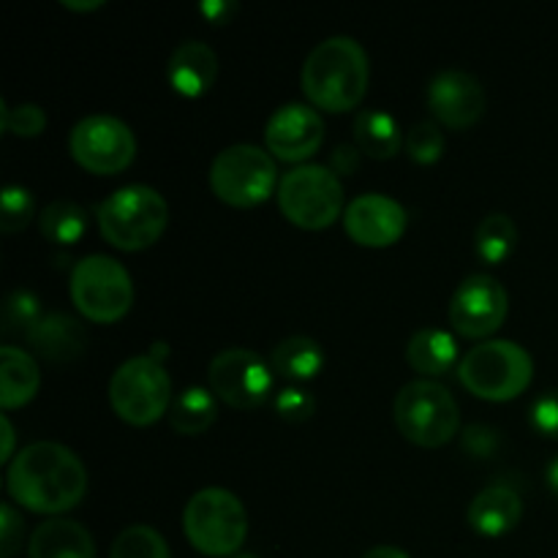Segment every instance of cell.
<instances>
[{
	"label": "cell",
	"mask_w": 558,
	"mask_h": 558,
	"mask_svg": "<svg viewBox=\"0 0 558 558\" xmlns=\"http://www.w3.org/2000/svg\"><path fill=\"white\" fill-rule=\"evenodd\" d=\"M545 480H548V488L554 490V496H558V456L545 469Z\"/></svg>",
	"instance_id": "b9f144b4"
},
{
	"label": "cell",
	"mask_w": 558,
	"mask_h": 558,
	"mask_svg": "<svg viewBox=\"0 0 558 558\" xmlns=\"http://www.w3.org/2000/svg\"><path fill=\"white\" fill-rule=\"evenodd\" d=\"M232 558H259V556H251V554H238V556H232Z\"/></svg>",
	"instance_id": "7bdbcfd3"
},
{
	"label": "cell",
	"mask_w": 558,
	"mask_h": 558,
	"mask_svg": "<svg viewBox=\"0 0 558 558\" xmlns=\"http://www.w3.org/2000/svg\"><path fill=\"white\" fill-rule=\"evenodd\" d=\"M510 298L501 281L488 272H474L450 300V325L461 338H488L505 325Z\"/></svg>",
	"instance_id": "4fadbf2b"
},
{
	"label": "cell",
	"mask_w": 558,
	"mask_h": 558,
	"mask_svg": "<svg viewBox=\"0 0 558 558\" xmlns=\"http://www.w3.org/2000/svg\"><path fill=\"white\" fill-rule=\"evenodd\" d=\"M529 420L539 436L558 439V390L543 392L529 409Z\"/></svg>",
	"instance_id": "e575fe53"
},
{
	"label": "cell",
	"mask_w": 558,
	"mask_h": 558,
	"mask_svg": "<svg viewBox=\"0 0 558 558\" xmlns=\"http://www.w3.org/2000/svg\"><path fill=\"white\" fill-rule=\"evenodd\" d=\"M518 245V227L505 213H494L477 227L474 251L485 265H505Z\"/></svg>",
	"instance_id": "4316f807"
},
{
	"label": "cell",
	"mask_w": 558,
	"mask_h": 558,
	"mask_svg": "<svg viewBox=\"0 0 558 558\" xmlns=\"http://www.w3.org/2000/svg\"><path fill=\"white\" fill-rule=\"evenodd\" d=\"M69 150L93 174H118L136 158V136L112 114H87L71 129Z\"/></svg>",
	"instance_id": "8fae6325"
},
{
	"label": "cell",
	"mask_w": 558,
	"mask_h": 558,
	"mask_svg": "<svg viewBox=\"0 0 558 558\" xmlns=\"http://www.w3.org/2000/svg\"><path fill=\"white\" fill-rule=\"evenodd\" d=\"M109 403L134 428L158 423L172 409V379L163 363L150 354L125 360L109 379Z\"/></svg>",
	"instance_id": "ba28073f"
},
{
	"label": "cell",
	"mask_w": 558,
	"mask_h": 558,
	"mask_svg": "<svg viewBox=\"0 0 558 558\" xmlns=\"http://www.w3.org/2000/svg\"><path fill=\"white\" fill-rule=\"evenodd\" d=\"M167 76L180 96H205L218 80V54L205 41H183L169 58Z\"/></svg>",
	"instance_id": "d6986e66"
},
{
	"label": "cell",
	"mask_w": 558,
	"mask_h": 558,
	"mask_svg": "<svg viewBox=\"0 0 558 558\" xmlns=\"http://www.w3.org/2000/svg\"><path fill=\"white\" fill-rule=\"evenodd\" d=\"M22 539H25V521L5 501L0 507V558H14L16 550L22 548Z\"/></svg>",
	"instance_id": "d590c367"
},
{
	"label": "cell",
	"mask_w": 558,
	"mask_h": 558,
	"mask_svg": "<svg viewBox=\"0 0 558 558\" xmlns=\"http://www.w3.org/2000/svg\"><path fill=\"white\" fill-rule=\"evenodd\" d=\"M36 218V199L25 185H5L0 196V232L16 234Z\"/></svg>",
	"instance_id": "f1b7e54d"
},
{
	"label": "cell",
	"mask_w": 558,
	"mask_h": 558,
	"mask_svg": "<svg viewBox=\"0 0 558 558\" xmlns=\"http://www.w3.org/2000/svg\"><path fill=\"white\" fill-rule=\"evenodd\" d=\"M407 153L414 163H436L441 156H445V134L439 131V125L430 123V120H423V123L414 125L407 134Z\"/></svg>",
	"instance_id": "4dcf8cb0"
},
{
	"label": "cell",
	"mask_w": 558,
	"mask_h": 558,
	"mask_svg": "<svg viewBox=\"0 0 558 558\" xmlns=\"http://www.w3.org/2000/svg\"><path fill=\"white\" fill-rule=\"evenodd\" d=\"M60 3H63L65 9H71V11H96V9H101L104 0H87V3H85V0H82V3H80V0H60Z\"/></svg>",
	"instance_id": "60d3db41"
},
{
	"label": "cell",
	"mask_w": 558,
	"mask_h": 558,
	"mask_svg": "<svg viewBox=\"0 0 558 558\" xmlns=\"http://www.w3.org/2000/svg\"><path fill=\"white\" fill-rule=\"evenodd\" d=\"M354 142H357L360 153L371 156L374 161H390L407 140L401 136L398 120L392 114L381 112V109H363L354 118Z\"/></svg>",
	"instance_id": "603a6c76"
},
{
	"label": "cell",
	"mask_w": 558,
	"mask_h": 558,
	"mask_svg": "<svg viewBox=\"0 0 558 558\" xmlns=\"http://www.w3.org/2000/svg\"><path fill=\"white\" fill-rule=\"evenodd\" d=\"M276 412L287 423H305V420L314 417L316 401L311 392L298 390V387H283L276 396Z\"/></svg>",
	"instance_id": "836d02e7"
},
{
	"label": "cell",
	"mask_w": 558,
	"mask_h": 558,
	"mask_svg": "<svg viewBox=\"0 0 558 558\" xmlns=\"http://www.w3.org/2000/svg\"><path fill=\"white\" fill-rule=\"evenodd\" d=\"M523 518V499L512 485L494 483L474 496L469 507V526L483 537H505Z\"/></svg>",
	"instance_id": "e0dca14e"
},
{
	"label": "cell",
	"mask_w": 558,
	"mask_h": 558,
	"mask_svg": "<svg viewBox=\"0 0 558 558\" xmlns=\"http://www.w3.org/2000/svg\"><path fill=\"white\" fill-rule=\"evenodd\" d=\"M428 109L447 129H472L485 114V90L469 71L445 69L430 80Z\"/></svg>",
	"instance_id": "2e32d148"
},
{
	"label": "cell",
	"mask_w": 558,
	"mask_h": 558,
	"mask_svg": "<svg viewBox=\"0 0 558 558\" xmlns=\"http://www.w3.org/2000/svg\"><path fill=\"white\" fill-rule=\"evenodd\" d=\"M363 558H409V554L407 550L396 548V545H376L368 554H363Z\"/></svg>",
	"instance_id": "ab89813d"
},
{
	"label": "cell",
	"mask_w": 558,
	"mask_h": 558,
	"mask_svg": "<svg viewBox=\"0 0 558 558\" xmlns=\"http://www.w3.org/2000/svg\"><path fill=\"white\" fill-rule=\"evenodd\" d=\"M392 420L403 439L434 450L450 445L461 428V409L445 385L430 379L409 381L392 403Z\"/></svg>",
	"instance_id": "5b68a950"
},
{
	"label": "cell",
	"mask_w": 558,
	"mask_h": 558,
	"mask_svg": "<svg viewBox=\"0 0 558 558\" xmlns=\"http://www.w3.org/2000/svg\"><path fill=\"white\" fill-rule=\"evenodd\" d=\"M360 167V147L357 145H338L330 158V169L343 178V174H354Z\"/></svg>",
	"instance_id": "8d00e7d4"
},
{
	"label": "cell",
	"mask_w": 558,
	"mask_h": 558,
	"mask_svg": "<svg viewBox=\"0 0 558 558\" xmlns=\"http://www.w3.org/2000/svg\"><path fill=\"white\" fill-rule=\"evenodd\" d=\"M409 227L407 207L385 194H363L349 202L343 213V229L365 248H387L403 238Z\"/></svg>",
	"instance_id": "9a60e30c"
},
{
	"label": "cell",
	"mask_w": 558,
	"mask_h": 558,
	"mask_svg": "<svg viewBox=\"0 0 558 558\" xmlns=\"http://www.w3.org/2000/svg\"><path fill=\"white\" fill-rule=\"evenodd\" d=\"M371 60L363 44L349 36H332L316 44L300 71L305 98L316 109L341 114L357 107L368 93Z\"/></svg>",
	"instance_id": "7a4b0ae2"
},
{
	"label": "cell",
	"mask_w": 558,
	"mask_h": 558,
	"mask_svg": "<svg viewBox=\"0 0 558 558\" xmlns=\"http://www.w3.org/2000/svg\"><path fill=\"white\" fill-rule=\"evenodd\" d=\"M11 499L38 515H60L85 499L87 469L58 441H33L16 452L5 472Z\"/></svg>",
	"instance_id": "6da1fadb"
},
{
	"label": "cell",
	"mask_w": 558,
	"mask_h": 558,
	"mask_svg": "<svg viewBox=\"0 0 558 558\" xmlns=\"http://www.w3.org/2000/svg\"><path fill=\"white\" fill-rule=\"evenodd\" d=\"M169 223V205L150 185H125L98 205L104 240L120 251H145L161 240Z\"/></svg>",
	"instance_id": "3957f363"
},
{
	"label": "cell",
	"mask_w": 558,
	"mask_h": 558,
	"mask_svg": "<svg viewBox=\"0 0 558 558\" xmlns=\"http://www.w3.org/2000/svg\"><path fill=\"white\" fill-rule=\"evenodd\" d=\"M202 14L210 25H227L234 14H238V5L229 3V0H205L202 3Z\"/></svg>",
	"instance_id": "74e56055"
},
{
	"label": "cell",
	"mask_w": 558,
	"mask_h": 558,
	"mask_svg": "<svg viewBox=\"0 0 558 558\" xmlns=\"http://www.w3.org/2000/svg\"><path fill=\"white\" fill-rule=\"evenodd\" d=\"M71 300L85 319L96 325L120 322L134 305V281L118 259L85 256L71 270Z\"/></svg>",
	"instance_id": "9c48e42d"
},
{
	"label": "cell",
	"mask_w": 558,
	"mask_h": 558,
	"mask_svg": "<svg viewBox=\"0 0 558 558\" xmlns=\"http://www.w3.org/2000/svg\"><path fill=\"white\" fill-rule=\"evenodd\" d=\"M41 316L44 311L36 294L27 292V289H14L3 303V332L5 336H14V332L27 336Z\"/></svg>",
	"instance_id": "f546056e"
},
{
	"label": "cell",
	"mask_w": 558,
	"mask_h": 558,
	"mask_svg": "<svg viewBox=\"0 0 558 558\" xmlns=\"http://www.w3.org/2000/svg\"><path fill=\"white\" fill-rule=\"evenodd\" d=\"M0 125L14 136L33 140V136L44 134V129H47V112L36 104H16L14 109H9L5 101H0Z\"/></svg>",
	"instance_id": "1f68e13d"
},
{
	"label": "cell",
	"mask_w": 558,
	"mask_h": 558,
	"mask_svg": "<svg viewBox=\"0 0 558 558\" xmlns=\"http://www.w3.org/2000/svg\"><path fill=\"white\" fill-rule=\"evenodd\" d=\"M27 558H96V543L82 523L49 518L33 532Z\"/></svg>",
	"instance_id": "ffe728a7"
},
{
	"label": "cell",
	"mask_w": 558,
	"mask_h": 558,
	"mask_svg": "<svg viewBox=\"0 0 558 558\" xmlns=\"http://www.w3.org/2000/svg\"><path fill=\"white\" fill-rule=\"evenodd\" d=\"M210 390L232 409H256L272 392V371L256 352L243 347L223 349L210 363Z\"/></svg>",
	"instance_id": "7c38bea8"
},
{
	"label": "cell",
	"mask_w": 558,
	"mask_h": 558,
	"mask_svg": "<svg viewBox=\"0 0 558 558\" xmlns=\"http://www.w3.org/2000/svg\"><path fill=\"white\" fill-rule=\"evenodd\" d=\"M265 145L278 161L303 167L325 145V120L305 104H287L267 120Z\"/></svg>",
	"instance_id": "5bb4252c"
},
{
	"label": "cell",
	"mask_w": 558,
	"mask_h": 558,
	"mask_svg": "<svg viewBox=\"0 0 558 558\" xmlns=\"http://www.w3.org/2000/svg\"><path fill=\"white\" fill-rule=\"evenodd\" d=\"M25 338L38 357L58 365L76 360L87 347L85 327H82L74 316L60 314V311L44 314L41 319L31 327V332H27Z\"/></svg>",
	"instance_id": "ac0fdd59"
},
{
	"label": "cell",
	"mask_w": 558,
	"mask_h": 558,
	"mask_svg": "<svg viewBox=\"0 0 558 558\" xmlns=\"http://www.w3.org/2000/svg\"><path fill=\"white\" fill-rule=\"evenodd\" d=\"M458 379L483 401H512L532 385L534 360L526 349L512 341H483L461 357Z\"/></svg>",
	"instance_id": "277c9868"
},
{
	"label": "cell",
	"mask_w": 558,
	"mask_h": 558,
	"mask_svg": "<svg viewBox=\"0 0 558 558\" xmlns=\"http://www.w3.org/2000/svg\"><path fill=\"white\" fill-rule=\"evenodd\" d=\"M276 194L283 218L308 232L332 227L347 213L341 178L330 167H319V163L289 169L278 183Z\"/></svg>",
	"instance_id": "8992f818"
},
{
	"label": "cell",
	"mask_w": 558,
	"mask_h": 558,
	"mask_svg": "<svg viewBox=\"0 0 558 558\" xmlns=\"http://www.w3.org/2000/svg\"><path fill=\"white\" fill-rule=\"evenodd\" d=\"M327 354L314 338L308 336H289L272 349L270 365L278 376L289 381H311L325 368Z\"/></svg>",
	"instance_id": "cb8c5ba5"
},
{
	"label": "cell",
	"mask_w": 558,
	"mask_h": 558,
	"mask_svg": "<svg viewBox=\"0 0 558 558\" xmlns=\"http://www.w3.org/2000/svg\"><path fill=\"white\" fill-rule=\"evenodd\" d=\"M109 558H172L169 556V545L161 534L153 526L136 523V526L123 529L118 539L112 543Z\"/></svg>",
	"instance_id": "83f0119b"
},
{
	"label": "cell",
	"mask_w": 558,
	"mask_h": 558,
	"mask_svg": "<svg viewBox=\"0 0 558 558\" xmlns=\"http://www.w3.org/2000/svg\"><path fill=\"white\" fill-rule=\"evenodd\" d=\"M0 428H3V450H0V461H14V425H11L9 414L0 417Z\"/></svg>",
	"instance_id": "f35d334b"
},
{
	"label": "cell",
	"mask_w": 558,
	"mask_h": 558,
	"mask_svg": "<svg viewBox=\"0 0 558 558\" xmlns=\"http://www.w3.org/2000/svg\"><path fill=\"white\" fill-rule=\"evenodd\" d=\"M38 387H41V371L36 357L16 347L0 349V407L5 412L25 407L36 398Z\"/></svg>",
	"instance_id": "44dd1931"
},
{
	"label": "cell",
	"mask_w": 558,
	"mask_h": 558,
	"mask_svg": "<svg viewBox=\"0 0 558 558\" xmlns=\"http://www.w3.org/2000/svg\"><path fill=\"white\" fill-rule=\"evenodd\" d=\"M90 218L82 205L71 199H54L44 207L41 218H38V232L44 240L54 245H74L85 238Z\"/></svg>",
	"instance_id": "484cf974"
},
{
	"label": "cell",
	"mask_w": 558,
	"mask_h": 558,
	"mask_svg": "<svg viewBox=\"0 0 558 558\" xmlns=\"http://www.w3.org/2000/svg\"><path fill=\"white\" fill-rule=\"evenodd\" d=\"M183 532L199 554L234 556L248 537V512L232 490L205 488L185 505Z\"/></svg>",
	"instance_id": "52a82bcc"
},
{
	"label": "cell",
	"mask_w": 558,
	"mask_h": 558,
	"mask_svg": "<svg viewBox=\"0 0 558 558\" xmlns=\"http://www.w3.org/2000/svg\"><path fill=\"white\" fill-rule=\"evenodd\" d=\"M278 169L267 150L256 145H232L210 163V189L232 207H256L278 191Z\"/></svg>",
	"instance_id": "30bf717a"
},
{
	"label": "cell",
	"mask_w": 558,
	"mask_h": 558,
	"mask_svg": "<svg viewBox=\"0 0 558 558\" xmlns=\"http://www.w3.org/2000/svg\"><path fill=\"white\" fill-rule=\"evenodd\" d=\"M461 447L469 458L474 461H494L501 450H505V434L485 423H474L463 428Z\"/></svg>",
	"instance_id": "d6a6232c"
},
{
	"label": "cell",
	"mask_w": 558,
	"mask_h": 558,
	"mask_svg": "<svg viewBox=\"0 0 558 558\" xmlns=\"http://www.w3.org/2000/svg\"><path fill=\"white\" fill-rule=\"evenodd\" d=\"M218 417V403L213 390L185 387L169 409V425L180 436H202L213 428Z\"/></svg>",
	"instance_id": "d4e9b609"
},
{
	"label": "cell",
	"mask_w": 558,
	"mask_h": 558,
	"mask_svg": "<svg viewBox=\"0 0 558 558\" xmlns=\"http://www.w3.org/2000/svg\"><path fill=\"white\" fill-rule=\"evenodd\" d=\"M407 363L423 376H445L458 363V341L452 332L423 327L409 338Z\"/></svg>",
	"instance_id": "7402d4cb"
}]
</instances>
